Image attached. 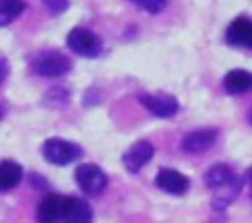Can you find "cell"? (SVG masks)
Wrapping results in <instances>:
<instances>
[{"label":"cell","mask_w":252,"mask_h":223,"mask_svg":"<svg viewBox=\"0 0 252 223\" xmlns=\"http://www.w3.org/2000/svg\"><path fill=\"white\" fill-rule=\"evenodd\" d=\"M76 183L85 194L98 196L107 188V174L94 163H83L76 167Z\"/></svg>","instance_id":"277c9868"},{"label":"cell","mask_w":252,"mask_h":223,"mask_svg":"<svg viewBox=\"0 0 252 223\" xmlns=\"http://www.w3.org/2000/svg\"><path fill=\"white\" fill-rule=\"evenodd\" d=\"M132 2H136L141 9H145L148 14H158V11L165 7L167 0H132Z\"/></svg>","instance_id":"ac0fdd59"},{"label":"cell","mask_w":252,"mask_h":223,"mask_svg":"<svg viewBox=\"0 0 252 223\" xmlns=\"http://www.w3.org/2000/svg\"><path fill=\"white\" fill-rule=\"evenodd\" d=\"M154 157V145L150 141H136L127 152L123 154V165L127 172L136 174L143 165H148Z\"/></svg>","instance_id":"52a82bcc"},{"label":"cell","mask_w":252,"mask_h":223,"mask_svg":"<svg viewBox=\"0 0 252 223\" xmlns=\"http://www.w3.org/2000/svg\"><path fill=\"white\" fill-rule=\"evenodd\" d=\"M43 5L47 7L49 14H63V11H67V7H69V0H43Z\"/></svg>","instance_id":"d6986e66"},{"label":"cell","mask_w":252,"mask_h":223,"mask_svg":"<svg viewBox=\"0 0 252 223\" xmlns=\"http://www.w3.org/2000/svg\"><path fill=\"white\" fill-rule=\"evenodd\" d=\"M45 100H47V105H54V107H65L67 100H69V94H67V90H63V87H56V90L47 92Z\"/></svg>","instance_id":"e0dca14e"},{"label":"cell","mask_w":252,"mask_h":223,"mask_svg":"<svg viewBox=\"0 0 252 223\" xmlns=\"http://www.w3.org/2000/svg\"><path fill=\"white\" fill-rule=\"evenodd\" d=\"M225 43L232 47H248L252 49V20L246 16H239L225 29Z\"/></svg>","instance_id":"ba28073f"},{"label":"cell","mask_w":252,"mask_h":223,"mask_svg":"<svg viewBox=\"0 0 252 223\" xmlns=\"http://www.w3.org/2000/svg\"><path fill=\"white\" fill-rule=\"evenodd\" d=\"M234 179H239V176H237V172H234L230 165H225V163H219V165H212L208 172H205V176H203L205 185H208L210 190H217V188H223V185L232 183Z\"/></svg>","instance_id":"7c38bea8"},{"label":"cell","mask_w":252,"mask_h":223,"mask_svg":"<svg viewBox=\"0 0 252 223\" xmlns=\"http://www.w3.org/2000/svg\"><path fill=\"white\" fill-rule=\"evenodd\" d=\"M154 183H157L158 190H163L165 194H174V196L186 194L188 188H190V179L186 174H181L179 170H174V167H161Z\"/></svg>","instance_id":"5b68a950"},{"label":"cell","mask_w":252,"mask_h":223,"mask_svg":"<svg viewBox=\"0 0 252 223\" xmlns=\"http://www.w3.org/2000/svg\"><path fill=\"white\" fill-rule=\"evenodd\" d=\"M217 136H219V129H214V127L196 129V132H190L186 138H183L181 147H183V152H188V154H201V152H208L210 147L214 145Z\"/></svg>","instance_id":"9c48e42d"},{"label":"cell","mask_w":252,"mask_h":223,"mask_svg":"<svg viewBox=\"0 0 252 223\" xmlns=\"http://www.w3.org/2000/svg\"><path fill=\"white\" fill-rule=\"evenodd\" d=\"M25 11V0H0V27L14 23Z\"/></svg>","instance_id":"2e32d148"},{"label":"cell","mask_w":252,"mask_h":223,"mask_svg":"<svg viewBox=\"0 0 252 223\" xmlns=\"http://www.w3.org/2000/svg\"><path fill=\"white\" fill-rule=\"evenodd\" d=\"M138 100L150 114L158 116V119H170L179 112V100L170 94H141Z\"/></svg>","instance_id":"8992f818"},{"label":"cell","mask_w":252,"mask_h":223,"mask_svg":"<svg viewBox=\"0 0 252 223\" xmlns=\"http://www.w3.org/2000/svg\"><path fill=\"white\" fill-rule=\"evenodd\" d=\"M67 47L74 54H78V56L94 58L100 54L103 43H100V38L94 32H90V29H85V27H76L67 33Z\"/></svg>","instance_id":"3957f363"},{"label":"cell","mask_w":252,"mask_h":223,"mask_svg":"<svg viewBox=\"0 0 252 223\" xmlns=\"http://www.w3.org/2000/svg\"><path fill=\"white\" fill-rule=\"evenodd\" d=\"M63 221L67 223H87L92 221V210L78 196H63Z\"/></svg>","instance_id":"30bf717a"},{"label":"cell","mask_w":252,"mask_h":223,"mask_svg":"<svg viewBox=\"0 0 252 223\" xmlns=\"http://www.w3.org/2000/svg\"><path fill=\"white\" fill-rule=\"evenodd\" d=\"M63 214V196L58 194H47L38 205V219L45 223H54L61 221Z\"/></svg>","instance_id":"9a60e30c"},{"label":"cell","mask_w":252,"mask_h":223,"mask_svg":"<svg viewBox=\"0 0 252 223\" xmlns=\"http://www.w3.org/2000/svg\"><path fill=\"white\" fill-rule=\"evenodd\" d=\"M223 87L228 94L237 96V94H246L252 90V74L246 69H232L225 74L223 78Z\"/></svg>","instance_id":"8fae6325"},{"label":"cell","mask_w":252,"mask_h":223,"mask_svg":"<svg viewBox=\"0 0 252 223\" xmlns=\"http://www.w3.org/2000/svg\"><path fill=\"white\" fill-rule=\"evenodd\" d=\"M241 188H243V181H241V179H234L232 183L223 185V188H217V190H212V192H214L212 208H214V210H225V208H228V205L239 196Z\"/></svg>","instance_id":"4fadbf2b"},{"label":"cell","mask_w":252,"mask_h":223,"mask_svg":"<svg viewBox=\"0 0 252 223\" xmlns=\"http://www.w3.org/2000/svg\"><path fill=\"white\" fill-rule=\"evenodd\" d=\"M246 181H248V183H250V185H252V167H250V170H248V172H246Z\"/></svg>","instance_id":"44dd1931"},{"label":"cell","mask_w":252,"mask_h":223,"mask_svg":"<svg viewBox=\"0 0 252 223\" xmlns=\"http://www.w3.org/2000/svg\"><path fill=\"white\" fill-rule=\"evenodd\" d=\"M2 116H5V109L0 107V121H2Z\"/></svg>","instance_id":"7402d4cb"},{"label":"cell","mask_w":252,"mask_h":223,"mask_svg":"<svg viewBox=\"0 0 252 223\" xmlns=\"http://www.w3.org/2000/svg\"><path fill=\"white\" fill-rule=\"evenodd\" d=\"M23 179V167L16 161H2L0 163V192H9Z\"/></svg>","instance_id":"5bb4252c"},{"label":"cell","mask_w":252,"mask_h":223,"mask_svg":"<svg viewBox=\"0 0 252 223\" xmlns=\"http://www.w3.org/2000/svg\"><path fill=\"white\" fill-rule=\"evenodd\" d=\"M250 123H252V112H250Z\"/></svg>","instance_id":"603a6c76"},{"label":"cell","mask_w":252,"mask_h":223,"mask_svg":"<svg viewBox=\"0 0 252 223\" xmlns=\"http://www.w3.org/2000/svg\"><path fill=\"white\" fill-rule=\"evenodd\" d=\"M7 76H9V63L5 56H0V85L7 81Z\"/></svg>","instance_id":"ffe728a7"},{"label":"cell","mask_w":252,"mask_h":223,"mask_svg":"<svg viewBox=\"0 0 252 223\" xmlns=\"http://www.w3.org/2000/svg\"><path fill=\"white\" fill-rule=\"evenodd\" d=\"M32 69L45 78H61L71 69V61L58 49H43L29 61Z\"/></svg>","instance_id":"6da1fadb"},{"label":"cell","mask_w":252,"mask_h":223,"mask_svg":"<svg viewBox=\"0 0 252 223\" xmlns=\"http://www.w3.org/2000/svg\"><path fill=\"white\" fill-rule=\"evenodd\" d=\"M81 145L65 141V138H47L43 143V157L52 165H69L71 161L81 159Z\"/></svg>","instance_id":"7a4b0ae2"}]
</instances>
